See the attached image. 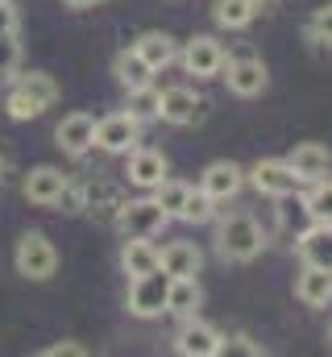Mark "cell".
<instances>
[{
    "mask_svg": "<svg viewBox=\"0 0 332 357\" xmlns=\"http://www.w3.org/2000/svg\"><path fill=\"white\" fill-rule=\"evenodd\" d=\"M312 38H316V42H329V46H332V4L316 13V21H312Z\"/></svg>",
    "mask_w": 332,
    "mask_h": 357,
    "instance_id": "obj_31",
    "label": "cell"
},
{
    "mask_svg": "<svg viewBox=\"0 0 332 357\" xmlns=\"http://www.w3.org/2000/svg\"><path fill=\"white\" fill-rule=\"evenodd\" d=\"M154 191H158L154 199L163 204V212L170 216V220H174V216L183 212V204H187V191H191V187H187V183H179V178H163Z\"/></svg>",
    "mask_w": 332,
    "mask_h": 357,
    "instance_id": "obj_27",
    "label": "cell"
},
{
    "mask_svg": "<svg viewBox=\"0 0 332 357\" xmlns=\"http://www.w3.org/2000/svg\"><path fill=\"white\" fill-rule=\"evenodd\" d=\"M63 4H71V8H91V4H100V0H63Z\"/></svg>",
    "mask_w": 332,
    "mask_h": 357,
    "instance_id": "obj_35",
    "label": "cell"
},
{
    "mask_svg": "<svg viewBox=\"0 0 332 357\" xmlns=\"http://www.w3.org/2000/svg\"><path fill=\"white\" fill-rule=\"evenodd\" d=\"M63 187H67V175L59 167H38V171L25 175V199H33V204H59Z\"/></svg>",
    "mask_w": 332,
    "mask_h": 357,
    "instance_id": "obj_17",
    "label": "cell"
},
{
    "mask_svg": "<svg viewBox=\"0 0 332 357\" xmlns=\"http://www.w3.org/2000/svg\"><path fill=\"white\" fill-rule=\"evenodd\" d=\"M83 354H87L83 345H50L46 349V357H83Z\"/></svg>",
    "mask_w": 332,
    "mask_h": 357,
    "instance_id": "obj_34",
    "label": "cell"
},
{
    "mask_svg": "<svg viewBox=\"0 0 332 357\" xmlns=\"http://www.w3.org/2000/svg\"><path fill=\"white\" fill-rule=\"evenodd\" d=\"M54 137H59V146H63L67 154H87V150L96 146V116H87V112L63 116L59 129H54Z\"/></svg>",
    "mask_w": 332,
    "mask_h": 357,
    "instance_id": "obj_13",
    "label": "cell"
},
{
    "mask_svg": "<svg viewBox=\"0 0 332 357\" xmlns=\"http://www.w3.org/2000/svg\"><path fill=\"white\" fill-rule=\"evenodd\" d=\"M287 162H291V171L303 178V183H316V178L329 175L332 150L329 146H320V142H299V146L287 154Z\"/></svg>",
    "mask_w": 332,
    "mask_h": 357,
    "instance_id": "obj_12",
    "label": "cell"
},
{
    "mask_svg": "<svg viewBox=\"0 0 332 357\" xmlns=\"http://www.w3.org/2000/svg\"><path fill=\"white\" fill-rule=\"evenodd\" d=\"M220 345H225V337H220L212 324L195 320V316H187V324L174 333V349H179L183 357H216Z\"/></svg>",
    "mask_w": 332,
    "mask_h": 357,
    "instance_id": "obj_11",
    "label": "cell"
},
{
    "mask_svg": "<svg viewBox=\"0 0 332 357\" xmlns=\"http://www.w3.org/2000/svg\"><path fill=\"white\" fill-rule=\"evenodd\" d=\"M220 354H266V349L253 345L249 337H233V345H220Z\"/></svg>",
    "mask_w": 332,
    "mask_h": 357,
    "instance_id": "obj_32",
    "label": "cell"
},
{
    "mask_svg": "<svg viewBox=\"0 0 332 357\" xmlns=\"http://www.w3.org/2000/svg\"><path fill=\"white\" fill-rule=\"evenodd\" d=\"M295 295H299V303H308V307H329V299H332V270L303 266V274L295 278Z\"/></svg>",
    "mask_w": 332,
    "mask_h": 357,
    "instance_id": "obj_18",
    "label": "cell"
},
{
    "mask_svg": "<svg viewBox=\"0 0 332 357\" xmlns=\"http://www.w3.org/2000/svg\"><path fill=\"white\" fill-rule=\"evenodd\" d=\"M54 100H59L54 79L42 75V71H29V75H21V79L13 84L8 100H4V108H8L13 121H33V116H42Z\"/></svg>",
    "mask_w": 332,
    "mask_h": 357,
    "instance_id": "obj_2",
    "label": "cell"
},
{
    "mask_svg": "<svg viewBox=\"0 0 332 357\" xmlns=\"http://www.w3.org/2000/svg\"><path fill=\"white\" fill-rule=\"evenodd\" d=\"M241 183H246V171L237 167V162H212L204 178H199V187L216 199V204H225V199H233L237 191H241Z\"/></svg>",
    "mask_w": 332,
    "mask_h": 357,
    "instance_id": "obj_15",
    "label": "cell"
},
{
    "mask_svg": "<svg viewBox=\"0 0 332 357\" xmlns=\"http://www.w3.org/2000/svg\"><path fill=\"white\" fill-rule=\"evenodd\" d=\"M329 345H332V328H329Z\"/></svg>",
    "mask_w": 332,
    "mask_h": 357,
    "instance_id": "obj_36",
    "label": "cell"
},
{
    "mask_svg": "<svg viewBox=\"0 0 332 357\" xmlns=\"http://www.w3.org/2000/svg\"><path fill=\"white\" fill-rule=\"evenodd\" d=\"M137 133H142V121L133 112H112V116L96 121V146L108 154H129L137 146Z\"/></svg>",
    "mask_w": 332,
    "mask_h": 357,
    "instance_id": "obj_6",
    "label": "cell"
},
{
    "mask_svg": "<svg viewBox=\"0 0 332 357\" xmlns=\"http://www.w3.org/2000/svg\"><path fill=\"white\" fill-rule=\"evenodd\" d=\"M129 112H133L137 121H150V116H158V91H154V84H150V88L129 91Z\"/></svg>",
    "mask_w": 332,
    "mask_h": 357,
    "instance_id": "obj_29",
    "label": "cell"
},
{
    "mask_svg": "<svg viewBox=\"0 0 332 357\" xmlns=\"http://www.w3.org/2000/svg\"><path fill=\"white\" fill-rule=\"evenodd\" d=\"M8 29H17V13L8 0H0V33H8Z\"/></svg>",
    "mask_w": 332,
    "mask_h": 357,
    "instance_id": "obj_33",
    "label": "cell"
},
{
    "mask_svg": "<svg viewBox=\"0 0 332 357\" xmlns=\"http://www.w3.org/2000/svg\"><path fill=\"white\" fill-rule=\"evenodd\" d=\"M121 270H125L129 278H137V274H146V270H158V250L150 245V237H125Z\"/></svg>",
    "mask_w": 332,
    "mask_h": 357,
    "instance_id": "obj_22",
    "label": "cell"
},
{
    "mask_svg": "<svg viewBox=\"0 0 332 357\" xmlns=\"http://www.w3.org/2000/svg\"><path fill=\"white\" fill-rule=\"evenodd\" d=\"M295 245H299L303 266L332 270V225H312L308 233H299V237H295Z\"/></svg>",
    "mask_w": 332,
    "mask_h": 357,
    "instance_id": "obj_16",
    "label": "cell"
},
{
    "mask_svg": "<svg viewBox=\"0 0 332 357\" xmlns=\"http://www.w3.org/2000/svg\"><path fill=\"white\" fill-rule=\"evenodd\" d=\"M216 250H220L225 262H253L266 250V233L249 212H233L216 229Z\"/></svg>",
    "mask_w": 332,
    "mask_h": 357,
    "instance_id": "obj_1",
    "label": "cell"
},
{
    "mask_svg": "<svg viewBox=\"0 0 332 357\" xmlns=\"http://www.w3.org/2000/svg\"><path fill=\"white\" fill-rule=\"evenodd\" d=\"M112 75L125 91H137V88H150L154 84V67L137 54V50H121L116 63H112Z\"/></svg>",
    "mask_w": 332,
    "mask_h": 357,
    "instance_id": "obj_19",
    "label": "cell"
},
{
    "mask_svg": "<svg viewBox=\"0 0 332 357\" xmlns=\"http://www.w3.org/2000/svg\"><path fill=\"white\" fill-rule=\"evenodd\" d=\"M225 84L233 96H241V100H253V96H262L266 91V63L262 59H225Z\"/></svg>",
    "mask_w": 332,
    "mask_h": 357,
    "instance_id": "obj_9",
    "label": "cell"
},
{
    "mask_svg": "<svg viewBox=\"0 0 332 357\" xmlns=\"http://www.w3.org/2000/svg\"><path fill=\"white\" fill-rule=\"evenodd\" d=\"M225 46L216 42V38H191L187 42V50H183V71L187 75H195V79H212V75H220V67H225Z\"/></svg>",
    "mask_w": 332,
    "mask_h": 357,
    "instance_id": "obj_8",
    "label": "cell"
},
{
    "mask_svg": "<svg viewBox=\"0 0 332 357\" xmlns=\"http://www.w3.org/2000/svg\"><path fill=\"white\" fill-rule=\"evenodd\" d=\"M212 216H216V199H212L204 187H199V191L191 187V191H187V204H183V212H179V220H187V225H208Z\"/></svg>",
    "mask_w": 332,
    "mask_h": 357,
    "instance_id": "obj_26",
    "label": "cell"
},
{
    "mask_svg": "<svg viewBox=\"0 0 332 357\" xmlns=\"http://www.w3.org/2000/svg\"><path fill=\"white\" fill-rule=\"evenodd\" d=\"M166 216L163 204L158 199H129V204H121V212H116V229L125 233V237H154V233H163L166 229Z\"/></svg>",
    "mask_w": 332,
    "mask_h": 357,
    "instance_id": "obj_4",
    "label": "cell"
},
{
    "mask_svg": "<svg viewBox=\"0 0 332 357\" xmlns=\"http://www.w3.org/2000/svg\"><path fill=\"white\" fill-rule=\"evenodd\" d=\"M133 50L154 67V71H163V67H170L174 59H179V46H174V38L170 33H158V29H150V33H142L137 42H133Z\"/></svg>",
    "mask_w": 332,
    "mask_h": 357,
    "instance_id": "obj_21",
    "label": "cell"
},
{
    "mask_svg": "<svg viewBox=\"0 0 332 357\" xmlns=\"http://www.w3.org/2000/svg\"><path fill=\"white\" fill-rule=\"evenodd\" d=\"M0 171H4V162H0Z\"/></svg>",
    "mask_w": 332,
    "mask_h": 357,
    "instance_id": "obj_37",
    "label": "cell"
},
{
    "mask_svg": "<svg viewBox=\"0 0 332 357\" xmlns=\"http://www.w3.org/2000/svg\"><path fill=\"white\" fill-rule=\"evenodd\" d=\"M257 4H266V0H257Z\"/></svg>",
    "mask_w": 332,
    "mask_h": 357,
    "instance_id": "obj_38",
    "label": "cell"
},
{
    "mask_svg": "<svg viewBox=\"0 0 332 357\" xmlns=\"http://www.w3.org/2000/svg\"><path fill=\"white\" fill-rule=\"evenodd\" d=\"M303 199H308V208H312L316 225H332V183L316 178V187H312V191H308Z\"/></svg>",
    "mask_w": 332,
    "mask_h": 357,
    "instance_id": "obj_28",
    "label": "cell"
},
{
    "mask_svg": "<svg viewBox=\"0 0 332 357\" xmlns=\"http://www.w3.org/2000/svg\"><path fill=\"white\" fill-rule=\"evenodd\" d=\"M158 266H163L170 278H195L199 266H204V254H199V245H191V241H170L166 250H158Z\"/></svg>",
    "mask_w": 332,
    "mask_h": 357,
    "instance_id": "obj_14",
    "label": "cell"
},
{
    "mask_svg": "<svg viewBox=\"0 0 332 357\" xmlns=\"http://www.w3.org/2000/svg\"><path fill=\"white\" fill-rule=\"evenodd\" d=\"M163 178H166V158L158 150H133V154H129V183L154 191Z\"/></svg>",
    "mask_w": 332,
    "mask_h": 357,
    "instance_id": "obj_20",
    "label": "cell"
},
{
    "mask_svg": "<svg viewBox=\"0 0 332 357\" xmlns=\"http://www.w3.org/2000/svg\"><path fill=\"white\" fill-rule=\"evenodd\" d=\"M21 63V42H17V29L0 33V79H8Z\"/></svg>",
    "mask_w": 332,
    "mask_h": 357,
    "instance_id": "obj_30",
    "label": "cell"
},
{
    "mask_svg": "<svg viewBox=\"0 0 332 357\" xmlns=\"http://www.w3.org/2000/svg\"><path fill=\"white\" fill-rule=\"evenodd\" d=\"M59 266V254H54V245L42 237V233H25L21 241H17V270L25 274V278H50Z\"/></svg>",
    "mask_w": 332,
    "mask_h": 357,
    "instance_id": "obj_7",
    "label": "cell"
},
{
    "mask_svg": "<svg viewBox=\"0 0 332 357\" xmlns=\"http://www.w3.org/2000/svg\"><path fill=\"white\" fill-rule=\"evenodd\" d=\"M249 183L262 191V195H295L299 187H303V178L291 171V162H274V158H266V162H253V171H249Z\"/></svg>",
    "mask_w": 332,
    "mask_h": 357,
    "instance_id": "obj_10",
    "label": "cell"
},
{
    "mask_svg": "<svg viewBox=\"0 0 332 357\" xmlns=\"http://www.w3.org/2000/svg\"><path fill=\"white\" fill-rule=\"evenodd\" d=\"M257 0H216L212 4V17H216V25H225V29H246L249 21L257 17Z\"/></svg>",
    "mask_w": 332,
    "mask_h": 357,
    "instance_id": "obj_25",
    "label": "cell"
},
{
    "mask_svg": "<svg viewBox=\"0 0 332 357\" xmlns=\"http://www.w3.org/2000/svg\"><path fill=\"white\" fill-rule=\"evenodd\" d=\"M166 295H170V274H166L163 266L146 270V274H137L133 287H129V312L142 316V320H154V316L166 312Z\"/></svg>",
    "mask_w": 332,
    "mask_h": 357,
    "instance_id": "obj_3",
    "label": "cell"
},
{
    "mask_svg": "<svg viewBox=\"0 0 332 357\" xmlns=\"http://www.w3.org/2000/svg\"><path fill=\"white\" fill-rule=\"evenodd\" d=\"M278 225L291 233V237H299V233H308L312 225H316V216H312V208H308V199L295 191V195H278Z\"/></svg>",
    "mask_w": 332,
    "mask_h": 357,
    "instance_id": "obj_23",
    "label": "cell"
},
{
    "mask_svg": "<svg viewBox=\"0 0 332 357\" xmlns=\"http://www.w3.org/2000/svg\"><path fill=\"white\" fill-rule=\"evenodd\" d=\"M199 299H204V291H199V282L195 278H170V295H166V312H174V316H195V307H199Z\"/></svg>",
    "mask_w": 332,
    "mask_h": 357,
    "instance_id": "obj_24",
    "label": "cell"
},
{
    "mask_svg": "<svg viewBox=\"0 0 332 357\" xmlns=\"http://www.w3.org/2000/svg\"><path fill=\"white\" fill-rule=\"evenodd\" d=\"M158 116L166 125H199L208 116V100L195 88H166L158 91Z\"/></svg>",
    "mask_w": 332,
    "mask_h": 357,
    "instance_id": "obj_5",
    "label": "cell"
}]
</instances>
